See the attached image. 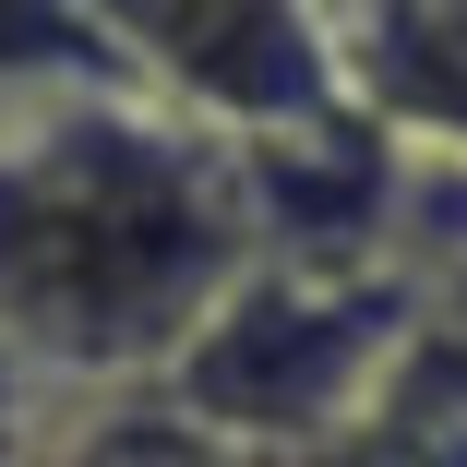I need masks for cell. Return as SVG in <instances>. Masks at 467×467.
<instances>
[{
  "label": "cell",
  "mask_w": 467,
  "mask_h": 467,
  "mask_svg": "<svg viewBox=\"0 0 467 467\" xmlns=\"http://www.w3.org/2000/svg\"><path fill=\"white\" fill-rule=\"evenodd\" d=\"M408 324H420V288L396 264H288V252H264L156 396L192 431L264 455V467H312L396 384Z\"/></svg>",
  "instance_id": "cell-2"
},
{
  "label": "cell",
  "mask_w": 467,
  "mask_h": 467,
  "mask_svg": "<svg viewBox=\"0 0 467 467\" xmlns=\"http://www.w3.org/2000/svg\"><path fill=\"white\" fill-rule=\"evenodd\" d=\"M60 420H72V408H60V396L36 384V359H25L13 336H0V467H25V455H36V443H48Z\"/></svg>",
  "instance_id": "cell-6"
},
{
  "label": "cell",
  "mask_w": 467,
  "mask_h": 467,
  "mask_svg": "<svg viewBox=\"0 0 467 467\" xmlns=\"http://www.w3.org/2000/svg\"><path fill=\"white\" fill-rule=\"evenodd\" d=\"M336 72L348 109L408 144V156H467V0H420V13H336Z\"/></svg>",
  "instance_id": "cell-4"
},
{
  "label": "cell",
  "mask_w": 467,
  "mask_h": 467,
  "mask_svg": "<svg viewBox=\"0 0 467 467\" xmlns=\"http://www.w3.org/2000/svg\"><path fill=\"white\" fill-rule=\"evenodd\" d=\"M109 84H132L109 13H60V0H36V13H0V120L60 109V97H109Z\"/></svg>",
  "instance_id": "cell-5"
},
{
  "label": "cell",
  "mask_w": 467,
  "mask_h": 467,
  "mask_svg": "<svg viewBox=\"0 0 467 467\" xmlns=\"http://www.w3.org/2000/svg\"><path fill=\"white\" fill-rule=\"evenodd\" d=\"M264 264L240 144L144 84L0 120V336L60 408L156 396Z\"/></svg>",
  "instance_id": "cell-1"
},
{
  "label": "cell",
  "mask_w": 467,
  "mask_h": 467,
  "mask_svg": "<svg viewBox=\"0 0 467 467\" xmlns=\"http://www.w3.org/2000/svg\"><path fill=\"white\" fill-rule=\"evenodd\" d=\"M120 60L156 109H180L216 144H275V132H312L348 120V72H336V13H288V0H132Z\"/></svg>",
  "instance_id": "cell-3"
}]
</instances>
